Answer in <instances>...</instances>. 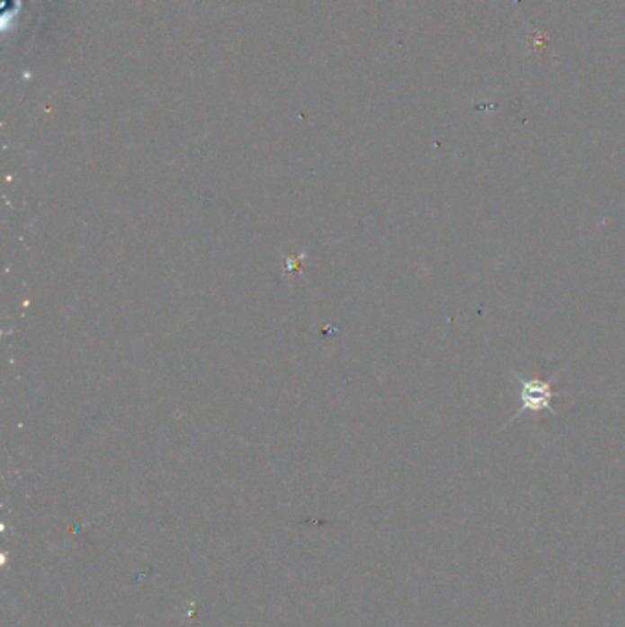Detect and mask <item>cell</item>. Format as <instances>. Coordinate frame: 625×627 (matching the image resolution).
<instances>
[{"label": "cell", "mask_w": 625, "mask_h": 627, "mask_svg": "<svg viewBox=\"0 0 625 627\" xmlns=\"http://www.w3.org/2000/svg\"><path fill=\"white\" fill-rule=\"evenodd\" d=\"M513 378L517 381V399H519V409L512 417L515 420L521 413H541L549 411L554 417L558 415L552 408V400L559 395L552 391L550 381L540 380V378H524L519 372H513ZM510 420V422H512Z\"/></svg>", "instance_id": "obj_1"}]
</instances>
